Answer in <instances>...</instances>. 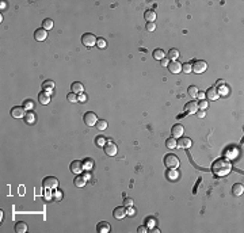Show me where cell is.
Here are the masks:
<instances>
[{
    "label": "cell",
    "mask_w": 244,
    "mask_h": 233,
    "mask_svg": "<svg viewBox=\"0 0 244 233\" xmlns=\"http://www.w3.org/2000/svg\"><path fill=\"white\" fill-rule=\"evenodd\" d=\"M232 171V163L227 157H220L213 161L212 164V172L216 176H227Z\"/></svg>",
    "instance_id": "cell-1"
},
{
    "label": "cell",
    "mask_w": 244,
    "mask_h": 233,
    "mask_svg": "<svg viewBox=\"0 0 244 233\" xmlns=\"http://www.w3.org/2000/svg\"><path fill=\"white\" fill-rule=\"evenodd\" d=\"M97 41H98V38L91 33H85V34H83V37H82L83 45L87 46V48H92L94 45H97Z\"/></svg>",
    "instance_id": "cell-2"
},
{
    "label": "cell",
    "mask_w": 244,
    "mask_h": 233,
    "mask_svg": "<svg viewBox=\"0 0 244 233\" xmlns=\"http://www.w3.org/2000/svg\"><path fill=\"white\" fill-rule=\"evenodd\" d=\"M42 186L46 190H54L58 187V179L54 176H48L42 180Z\"/></svg>",
    "instance_id": "cell-3"
},
{
    "label": "cell",
    "mask_w": 244,
    "mask_h": 233,
    "mask_svg": "<svg viewBox=\"0 0 244 233\" xmlns=\"http://www.w3.org/2000/svg\"><path fill=\"white\" fill-rule=\"evenodd\" d=\"M164 164L167 168H178L179 167V159L175 154H167L164 157Z\"/></svg>",
    "instance_id": "cell-4"
},
{
    "label": "cell",
    "mask_w": 244,
    "mask_h": 233,
    "mask_svg": "<svg viewBox=\"0 0 244 233\" xmlns=\"http://www.w3.org/2000/svg\"><path fill=\"white\" fill-rule=\"evenodd\" d=\"M84 124L87 125V126H95L97 125V122H98V117H97V114L95 112H92V111H88V112H85L84 114Z\"/></svg>",
    "instance_id": "cell-5"
},
{
    "label": "cell",
    "mask_w": 244,
    "mask_h": 233,
    "mask_svg": "<svg viewBox=\"0 0 244 233\" xmlns=\"http://www.w3.org/2000/svg\"><path fill=\"white\" fill-rule=\"evenodd\" d=\"M206 69H207V64L204 60H198V61H195L191 65V70L194 73H204Z\"/></svg>",
    "instance_id": "cell-6"
},
{
    "label": "cell",
    "mask_w": 244,
    "mask_h": 233,
    "mask_svg": "<svg viewBox=\"0 0 244 233\" xmlns=\"http://www.w3.org/2000/svg\"><path fill=\"white\" fill-rule=\"evenodd\" d=\"M103 149H105V153L107 154V156H115L117 152H118V148H117V145L113 142V141H107V142L105 144V146H103Z\"/></svg>",
    "instance_id": "cell-7"
},
{
    "label": "cell",
    "mask_w": 244,
    "mask_h": 233,
    "mask_svg": "<svg viewBox=\"0 0 244 233\" xmlns=\"http://www.w3.org/2000/svg\"><path fill=\"white\" fill-rule=\"evenodd\" d=\"M84 171V167H83V163L79 160H75L71 163V172H73L75 175H80Z\"/></svg>",
    "instance_id": "cell-8"
},
{
    "label": "cell",
    "mask_w": 244,
    "mask_h": 233,
    "mask_svg": "<svg viewBox=\"0 0 244 233\" xmlns=\"http://www.w3.org/2000/svg\"><path fill=\"white\" fill-rule=\"evenodd\" d=\"M183 132H185V127L179 124L174 125L172 129H171V134H172L174 138H180L182 136H183Z\"/></svg>",
    "instance_id": "cell-9"
},
{
    "label": "cell",
    "mask_w": 244,
    "mask_h": 233,
    "mask_svg": "<svg viewBox=\"0 0 244 233\" xmlns=\"http://www.w3.org/2000/svg\"><path fill=\"white\" fill-rule=\"evenodd\" d=\"M25 107L22 106H15L12 107L11 110V117H14V118H25Z\"/></svg>",
    "instance_id": "cell-10"
},
{
    "label": "cell",
    "mask_w": 244,
    "mask_h": 233,
    "mask_svg": "<svg viewBox=\"0 0 244 233\" xmlns=\"http://www.w3.org/2000/svg\"><path fill=\"white\" fill-rule=\"evenodd\" d=\"M206 98L209 99V100H217V99L220 98V92L217 91V88L216 87H210L209 90L206 91Z\"/></svg>",
    "instance_id": "cell-11"
},
{
    "label": "cell",
    "mask_w": 244,
    "mask_h": 233,
    "mask_svg": "<svg viewBox=\"0 0 244 233\" xmlns=\"http://www.w3.org/2000/svg\"><path fill=\"white\" fill-rule=\"evenodd\" d=\"M168 70H170V73H174V75L180 73L182 72V64L180 62H178V60L170 62V64H168Z\"/></svg>",
    "instance_id": "cell-12"
},
{
    "label": "cell",
    "mask_w": 244,
    "mask_h": 233,
    "mask_svg": "<svg viewBox=\"0 0 244 233\" xmlns=\"http://www.w3.org/2000/svg\"><path fill=\"white\" fill-rule=\"evenodd\" d=\"M113 216H114V218H115V220L125 218V217H126V209L123 208V206H118V208L114 209Z\"/></svg>",
    "instance_id": "cell-13"
},
{
    "label": "cell",
    "mask_w": 244,
    "mask_h": 233,
    "mask_svg": "<svg viewBox=\"0 0 244 233\" xmlns=\"http://www.w3.org/2000/svg\"><path fill=\"white\" fill-rule=\"evenodd\" d=\"M34 38H35V41L42 42V41H45L46 38H48V31H46L45 28H37L34 33Z\"/></svg>",
    "instance_id": "cell-14"
},
{
    "label": "cell",
    "mask_w": 244,
    "mask_h": 233,
    "mask_svg": "<svg viewBox=\"0 0 244 233\" xmlns=\"http://www.w3.org/2000/svg\"><path fill=\"white\" fill-rule=\"evenodd\" d=\"M191 145H193V142H191V140H190V138H187V137H180L178 141H176V146L183 148V149L190 148Z\"/></svg>",
    "instance_id": "cell-15"
},
{
    "label": "cell",
    "mask_w": 244,
    "mask_h": 233,
    "mask_svg": "<svg viewBox=\"0 0 244 233\" xmlns=\"http://www.w3.org/2000/svg\"><path fill=\"white\" fill-rule=\"evenodd\" d=\"M185 110H186V112H187V114H195V112L198 111V103H197V102H194V100L189 102V103L186 104Z\"/></svg>",
    "instance_id": "cell-16"
},
{
    "label": "cell",
    "mask_w": 244,
    "mask_h": 233,
    "mask_svg": "<svg viewBox=\"0 0 244 233\" xmlns=\"http://www.w3.org/2000/svg\"><path fill=\"white\" fill-rule=\"evenodd\" d=\"M110 224L109 222H106V221H102V222H99V224L97 225V232L98 233H109L110 232Z\"/></svg>",
    "instance_id": "cell-17"
},
{
    "label": "cell",
    "mask_w": 244,
    "mask_h": 233,
    "mask_svg": "<svg viewBox=\"0 0 244 233\" xmlns=\"http://www.w3.org/2000/svg\"><path fill=\"white\" fill-rule=\"evenodd\" d=\"M71 90H72V92L73 94H83L84 92V87H83V84L80 82H75V83H72V85H71Z\"/></svg>",
    "instance_id": "cell-18"
},
{
    "label": "cell",
    "mask_w": 244,
    "mask_h": 233,
    "mask_svg": "<svg viewBox=\"0 0 244 233\" xmlns=\"http://www.w3.org/2000/svg\"><path fill=\"white\" fill-rule=\"evenodd\" d=\"M38 100H40L41 104H48L50 102V94L46 92V91H42V92L38 95Z\"/></svg>",
    "instance_id": "cell-19"
},
{
    "label": "cell",
    "mask_w": 244,
    "mask_h": 233,
    "mask_svg": "<svg viewBox=\"0 0 244 233\" xmlns=\"http://www.w3.org/2000/svg\"><path fill=\"white\" fill-rule=\"evenodd\" d=\"M243 191H244V186L241 184V183H236V184H233V187H232L233 195H236V197H240L241 194H243Z\"/></svg>",
    "instance_id": "cell-20"
},
{
    "label": "cell",
    "mask_w": 244,
    "mask_h": 233,
    "mask_svg": "<svg viewBox=\"0 0 244 233\" xmlns=\"http://www.w3.org/2000/svg\"><path fill=\"white\" fill-rule=\"evenodd\" d=\"M144 18L147 19V22H155L156 20V12L153 10H147L144 12Z\"/></svg>",
    "instance_id": "cell-21"
},
{
    "label": "cell",
    "mask_w": 244,
    "mask_h": 233,
    "mask_svg": "<svg viewBox=\"0 0 244 233\" xmlns=\"http://www.w3.org/2000/svg\"><path fill=\"white\" fill-rule=\"evenodd\" d=\"M15 232L16 233H25L27 232V224L23 221H19L16 222V225H15Z\"/></svg>",
    "instance_id": "cell-22"
},
{
    "label": "cell",
    "mask_w": 244,
    "mask_h": 233,
    "mask_svg": "<svg viewBox=\"0 0 244 233\" xmlns=\"http://www.w3.org/2000/svg\"><path fill=\"white\" fill-rule=\"evenodd\" d=\"M73 183H75V186H76V187H84L85 183H87V180H85L84 176H82V175H77V176L75 178Z\"/></svg>",
    "instance_id": "cell-23"
},
{
    "label": "cell",
    "mask_w": 244,
    "mask_h": 233,
    "mask_svg": "<svg viewBox=\"0 0 244 233\" xmlns=\"http://www.w3.org/2000/svg\"><path fill=\"white\" fill-rule=\"evenodd\" d=\"M42 87H43V91H46V92L50 94L52 90L54 88V82H53V80H45V82H43V84H42Z\"/></svg>",
    "instance_id": "cell-24"
},
{
    "label": "cell",
    "mask_w": 244,
    "mask_h": 233,
    "mask_svg": "<svg viewBox=\"0 0 244 233\" xmlns=\"http://www.w3.org/2000/svg\"><path fill=\"white\" fill-rule=\"evenodd\" d=\"M35 117H37V115H35V114H34V112H31V111H28V112H27V114H26V115H25V121H26V122H27V124H28V125H31V124H34V122H35V119H37V118H35Z\"/></svg>",
    "instance_id": "cell-25"
},
{
    "label": "cell",
    "mask_w": 244,
    "mask_h": 233,
    "mask_svg": "<svg viewBox=\"0 0 244 233\" xmlns=\"http://www.w3.org/2000/svg\"><path fill=\"white\" fill-rule=\"evenodd\" d=\"M179 57V50L178 49H171L170 52H168V60H172V61H176Z\"/></svg>",
    "instance_id": "cell-26"
},
{
    "label": "cell",
    "mask_w": 244,
    "mask_h": 233,
    "mask_svg": "<svg viewBox=\"0 0 244 233\" xmlns=\"http://www.w3.org/2000/svg\"><path fill=\"white\" fill-rule=\"evenodd\" d=\"M97 129L98 130H100V132H103V130H106L107 129V121H105V119H98V122H97Z\"/></svg>",
    "instance_id": "cell-27"
},
{
    "label": "cell",
    "mask_w": 244,
    "mask_h": 233,
    "mask_svg": "<svg viewBox=\"0 0 244 233\" xmlns=\"http://www.w3.org/2000/svg\"><path fill=\"white\" fill-rule=\"evenodd\" d=\"M152 56H153L155 60H160V61H162V60L164 58L165 53H164V50H162V49H156V50L153 52V54H152Z\"/></svg>",
    "instance_id": "cell-28"
},
{
    "label": "cell",
    "mask_w": 244,
    "mask_h": 233,
    "mask_svg": "<svg viewBox=\"0 0 244 233\" xmlns=\"http://www.w3.org/2000/svg\"><path fill=\"white\" fill-rule=\"evenodd\" d=\"M42 28H45L46 31H48V30H52V28H53V20L49 19V18L43 19V22H42Z\"/></svg>",
    "instance_id": "cell-29"
},
{
    "label": "cell",
    "mask_w": 244,
    "mask_h": 233,
    "mask_svg": "<svg viewBox=\"0 0 244 233\" xmlns=\"http://www.w3.org/2000/svg\"><path fill=\"white\" fill-rule=\"evenodd\" d=\"M165 146H167L168 149H175L176 148V138H174V137L167 138V141H165Z\"/></svg>",
    "instance_id": "cell-30"
},
{
    "label": "cell",
    "mask_w": 244,
    "mask_h": 233,
    "mask_svg": "<svg viewBox=\"0 0 244 233\" xmlns=\"http://www.w3.org/2000/svg\"><path fill=\"white\" fill-rule=\"evenodd\" d=\"M187 92H189V95H190V96L197 98V94L199 92V90H198V87H197V85H190V87H189V90H187Z\"/></svg>",
    "instance_id": "cell-31"
},
{
    "label": "cell",
    "mask_w": 244,
    "mask_h": 233,
    "mask_svg": "<svg viewBox=\"0 0 244 233\" xmlns=\"http://www.w3.org/2000/svg\"><path fill=\"white\" fill-rule=\"evenodd\" d=\"M23 106H25V110H28V111H30V110H33V109H34L35 103L31 100V99H27V100H25V102H23Z\"/></svg>",
    "instance_id": "cell-32"
},
{
    "label": "cell",
    "mask_w": 244,
    "mask_h": 233,
    "mask_svg": "<svg viewBox=\"0 0 244 233\" xmlns=\"http://www.w3.org/2000/svg\"><path fill=\"white\" fill-rule=\"evenodd\" d=\"M106 142H107V141H106V138L102 137V136H98V137L95 138V144H97L98 146H105Z\"/></svg>",
    "instance_id": "cell-33"
},
{
    "label": "cell",
    "mask_w": 244,
    "mask_h": 233,
    "mask_svg": "<svg viewBox=\"0 0 244 233\" xmlns=\"http://www.w3.org/2000/svg\"><path fill=\"white\" fill-rule=\"evenodd\" d=\"M67 99H68V102H71V103H76V102L79 100L77 95L76 94H73V92H69L68 95H67Z\"/></svg>",
    "instance_id": "cell-34"
},
{
    "label": "cell",
    "mask_w": 244,
    "mask_h": 233,
    "mask_svg": "<svg viewBox=\"0 0 244 233\" xmlns=\"http://www.w3.org/2000/svg\"><path fill=\"white\" fill-rule=\"evenodd\" d=\"M92 166H94V163H92V159H85L84 163H83V167H84L85 169H91V168H92Z\"/></svg>",
    "instance_id": "cell-35"
},
{
    "label": "cell",
    "mask_w": 244,
    "mask_h": 233,
    "mask_svg": "<svg viewBox=\"0 0 244 233\" xmlns=\"http://www.w3.org/2000/svg\"><path fill=\"white\" fill-rule=\"evenodd\" d=\"M182 72H183V73H190L191 72V64L186 62V64L182 65Z\"/></svg>",
    "instance_id": "cell-36"
},
{
    "label": "cell",
    "mask_w": 244,
    "mask_h": 233,
    "mask_svg": "<svg viewBox=\"0 0 244 233\" xmlns=\"http://www.w3.org/2000/svg\"><path fill=\"white\" fill-rule=\"evenodd\" d=\"M145 27H147L148 31H155L156 30V23L155 22H147V26H145Z\"/></svg>",
    "instance_id": "cell-37"
},
{
    "label": "cell",
    "mask_w": 244,
    "mask_h": 233,
    "mask_svg": "<svg viewBox=\"0 0 244 233\" xmlns=\"http://www.w3.org/2000/svg\"><path fill=\"white\" fill-rule=\"evenodd\" d=\"M133 203H134L133 198H125V199H123V206H125V208H129V206H133Z\"/></svg>",
    "instance_id": "cell-38"
},
{
    "label": "cell",
    "mask_w": 244,
    "mask_h": 233,
    "mask_svg": "<svg viewBox=\"0 0 244 233\" xmlns=\"http://www.w3.org/2000/svg\"><path fill=\"white\" fill-rule=\"evenodd\" d=\"M207 107H209V104H207V102L205 100V99L198 103V109H199V110H205V109H207Z\"/></svg>",
    "instance_id": "cell-39"
},
{
    "label": "cell",
    "mask_w": 244,
    "mask_h": 233,
    "mask_svg": "<svg viewBox=\"0 0 244 233\" xmlns=\"http://www.w3.org/2000/svg\"><path fill=\"white\" fill-rule=\"evenodd\" d=\"M126 216H129V217H134V216H136V210L133 209V206H129V208H128V210H126Z\"/></svg>",
    "instance_id": "cell-40"
},
{
    "label": "cell",
    "mask_w": 244,
    "mask_h": 233,
    "mask_svg": "<svg viewBox=\"0 0 244 233\" xmlns=\"http://www.w3.org/2000/svg\"><path fill=\"white\" fill-rule=\"evenodd\" d=\"M97 45H98V48H106V42H105V40H103V38H98Z\"/></svg>",
    "instance_id": "cell-41"
},
{
    "label": "cell",
    "mask_w": 244,
    "mask_h": 233,
    "mask_svg": "<svg viewBox=\"0 0 244 233\" xmlns=\"http://www.w3.org/2000/svg\"><path fill=\"white\" fill-rule=\"evenodd\" d=\"M224 85H225V80H217V82H216V87L217 88H220V87H224Z\"/></svg>",
    "instance_id": "cell-42"
},
{
    "label": "cell",
    "mask_w": 244,
    "mask_h": 233,
    "mask_svg": "<svg viewBox=\"0 0 244 233\" xmlns=\"http://www.w3.org/2000/svg\"><path fill=\"white\" fill-rule=\"evenodd\" d=\"M53 195H54V198H57V199H61V198H63V195H61V191H60V190H57V191H54V194H53Z\"/></svg>",
    "instance_id": "cell-43"
},
{
    "label": "cell",
    "mask_w": 244,
    "mask_h": 233,
    "mask_svg": "<svg viewBox=\"0 0 244 233\" xmlns=\"http://www.w3.org/2000/svg\"><path fill=\"white\" fill-rule=\"evenodd\" d=\"M195 114L198 115V118H204V117H205V110H199L198 109V111H197Z\"/></svg>",
    "instance_id": "cell-44"
},
{
    "label": "cell",
    "mask_w": 244,
    "mask_h": 233,
    "mask_svg": "<svg viewBox=\"0 0 244 233\" xmlns=\"http://www.w3.org/2000/svg\"><path fill=\"white\" fill-rule=\"evenodd\" d=\"M205 96H206V95H205V92H201V91H199V92L197 94V98H198L199 100H204Z\"/></svg>",
    "instance_id": "cell-45"
},
{
    "label": "cell",
    "mask_w": 244,
    "mask_h": 233,
    "mask_svg": "<svg viewBox=\"0 0 244 233\" xmlns=\"http://www.w3.org/2000/svg\"><path fill=\"white\" fill-rule=\"evenodd\" d=\"M168 64H170V60L168 58H163L162 60V67H168Z\"/></svg>",
    "instance_id": "cell-46"
},
{
    "label": "cell",
    "mask_w": 244,
    "mask_h": 233,
    "mask_svg": "<svg viewBox=\"0 0 244 233\" xmlns=\"http://www.w3.org/2000/svg\"><path fill=\"white\" fill-rule=\"evenodd\" d=\"M137 232H140V233H145V232H147V228H145V226H140L138 229H137Z\"/></svg>",
    "instance_id": "cell-47"
},
{
    "label": "cell",
    "mask_w": 244,
    "mask_h": 233,
    "mask_svg": "<svg viewBox=\"0 0 244 233\" xmlns=\"http://www.w3.org/2000/svg\"><path fill=\"white\" fill-rule=\"evenodd\" d=\"M150 232H152V233H160V229H159V228H152V229H150Z\"/></svg>",
    "instance_id": "cell-48"
},
{
    "label": "cell",
    "mask_w": 244,
    "mask_h": 233,
    "mask_svg": "<svg viewBox=\"0 0 244 233\" xmlns=\"http://www.w3.org/2000/svg\"><path fill=\"white\" fill-rule=\"evenodd\" d=\"M84 178H85V180L91 179V174H90V172H87V174H85V175H84Z\"/></svg>",
    "instance_id": "cell-49"
},
{
    "label": "cell",
    "mask_w": 244,
    "mask_h": 233,
    "mask_svg": "<svg viewBox=\"0 0 244 233\" xmlns=\"http://www.w3.org/2000/svg\"><path fill=\"white\" fill-rule=\"evenodd\" d=\"M80 95H82V96H80V99H79V100L84 102V100H85V96H84V94H80Z\"/></svg>",
    "instance_id": "cell-50"
},
{
    "label": "cell",
    "mask_w": 244,
    "mask_h": 233,
    "mask_svg": "<svg viewBox=\"0 0 244 233\" xmlns=\"http://www.w3.org/2000/svg\"><path fill=\"white\" fill-rule=\"evenodd\" d=\"M0 214H1V221H3V218H4V211L0 210Z\"/></svg>",
    "instance_id": "cell-51"
},
{
    "label": "cell",
    "mask_w": 244,
    "mask_h": 233,
    "mask_svg": "<svg viewBox=\"0 0 244 233\" xmlns=\"http://www.w3.org/2000/svg\"><path fill=\"white\" fill-rule=\"evenodd\" d=\"M6 6H7V4H6V3H4V1H1V8H3V10H4V7H6Z\"/></svg>",
    "instance_id": "cell-52"
}]
</instances>
